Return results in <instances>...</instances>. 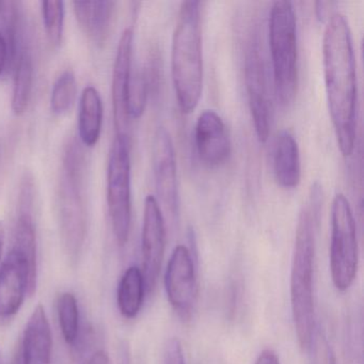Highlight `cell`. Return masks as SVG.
<instances>
[{
  "label": "cell",
  "instance_id": "1",
  "mask_svg": "<svg viewBox=\"0 0 364 364\" xmlns=\"http://www.w3.org/2000/svg\"><path fill=\"white\" fill-rule=\"evenodd\" d=\"M323 65L336 141L342 154L349 156L357 138V69L350 27L340 12L332 14L326 25Z\"/></svg>",
  "mask_w": 364,
  "mask_h": 364
},
{
  "label": "cell",
  "instance_id": "2",
  "mask_svg": "<svg viewBox=\"0 0 364 364\" xmlns=\"http://www.w3.org/2000/svg\"><path fill=\"white\" fill-rule=\"evenodd\" d=\"M323 205V189L319 183L311 186L308 199L298 215L291 268V304L294 327L300 347L310 349L314 336L315 238Z\"/></svg>",
  "mask_w": 364,
  "mask_h": 364
},
{
  "label": "cell",
  "instance_id": "3",
  "mask_svg": "<svg viewBox=\"0 0 364 364\" xmlns=\"http://www.w3.org/2000/svg\"><path fill=\"white\" fill-rule=\"evenodd\" d=\"M201 4L187 0L181 4L172 36L171 74L178 107L193 112L203 89V44Z\"/></svg>",
  "mask_w": 364,
  "mask_h": 364
},
{
  "label": "cell",
  "instance_id": "4",
  "mask_svg": "<svg viewBox=\"0 0 364 364\" xmlns=\"http://www.w3.org/2000/svg\"><path fill=\"white\" fill-rule=\"evenodd\" d=\"M87 173L88 161L84 146L72 138L63 152L57 193L61 240L72 261L80 257L88 229Z\"/></svg>",
  "mask_w": 364,
  "mask_h": 364
},
{
  "label": "cell",
  "instance_id": "5",
  "mask_svg": "<svg viewBox=\"0 0 364 364\" xmlns=\"http://www.w3.org/2000/svg\"><path fill=\"white\" fill-rule=\"evenodd\" d=\"M274 90L282 106L293 103L298 88L297 23L293 4L278 0L272 4L268 22Z\"/></svg>",
  "mask_w": 364,
  "mask_h": 364
},
{
  "label": "cell",
  "instance_id": "6",
  "mask_svg": "<svg viewBox=\"0 0 364 364\" xmlns=\"http://www.w3.org/2000/svg\"><path fill=\"white\" fill-rule=\"evenodd\" d=\"M107 205L114 237L124 246L132 225L131 138L117 134L107 167Z\"/></svg>",
  "mask_w": 364,
  "mask_h": 364
},
{
  "label": "cell",
  "instance_id": "7",
  "mask_svg": "<svg viewBox=\"0 0 364 364\" xmlns=\"http://www.w3.org/2000/svg\"><path fill=\"white\" fill-rule=\"evenodd\" d=\"M330 272L338 291H345L353 285L359 267L357 227L346 196H334L331 206V242Z\"/></svg>",
  "mask_w": 364,
  "mask_h": 364
},
{
  "label": "cell",
  "instance_id": "8",
  "mask_svg": "<svg viewBox=\"0 0 364 364\" xmlns=\"http://www.w3.org/2000/svg\"><path fill=\"white\" fill-rule=\"evenodd\" d=\"M259 43V33L253 31L245 53V84L257 139L266 142L269 136L270 103L263 50Z\"/></svg>",
  "mask_w": 364,
  "mask_h": 364
},
{
  "label": "cell",
  "instance_id": "9",
  "mask_svg": "<svg viewBox=\"0 0 364 364\" xmlns=\"http://www.w3.org/2000/svg\"><path fill=\"white\" fill-rule=\"evenodd\" d=\"M165 289L176 314L188 321L197 304L199 284L193 255L184 245L176 246L170 255L165 272Z\"/></svg>",
  "mask_w": 364,
  "mask_h": 364
},
{
  "label": "cell",
  "instance_id": "10",
  "mask_svg": "<svg viewBox=\"0 0 364 364\" xmlns=\"http://www.w3.org/2000/svg\"><path fill=\"white\" fill-rule=\"evenodd\" d=\"M37 277L27 257L11 248L0 268V319L14 316L26 296L35 294Z\"/></svg>",
  "mask_w": 364,
  "mask_h": 364
},
{
  "label": "cell",
  "instance_id": "11",
  "mask_svg": "<svg viewBox=\"0 0 364 364\" xmlns=\"http://www.w3.org/2000/svg\"><path fill=\"white\" fill-rule=\"evenodd\" d=\"M165 249V219L156 198L149 195L144 200L141 234V272L146 282V293H152L155 289L161 274Z\"/></svg>",
  "mask_w": 364,
  "mask_h": 364
},
{
  "label": "cell",
  "instance_id": "12",
  "mask_svg": "<svg viewBox=\"0 0 364 364\" xmlns=\"http://www.w3.org/2000/svg\"><path fill=\"white\" fill-rule=\"evenodd\" d=\"M153 169L157 196L170 214L178 210V172L176 150L169 131L161 127L153 142Z\"/></svg>",
  "mask_w": 364,
  "mask_h": 364
},
{
  "label": "cell",
  "instance_id": "13",
  "mask_svg": "<svg viewBox=\"0 0 364 364\" xmlns=\"http://www.w3.org/2000/svg\"><path fill=\"white\" fill-rule=\"evenodd\" d=\"M195 142L200 161L214 168L223 165L231 155L229 132L221 117L215 110H204L198 117Z\"/></svg>",
  "mask_w": 364,
  "mask_h": 364
},
{
  "label": "cell",
  "instance_id": "14",
  "mask_svg": "<svg viewBox=\"0 0 364 364\" xmlns=\"http://www.w3.org/2000/svg\"><path fill=\"white\" fill-rule=\"evenodd\" d=\"M134 33L127 28L121 35L114 59L112 73V97L114 107V127L117 134H127L129 124L127 112V93L133 72Z\"/></svg>",
  "mask_w": 364,
  "mask_h": 364
},
{
  "label": "cell",
  "instance_id": "15",
  "mask_svg": "<svg viewBox=\"0 0 364 364\" xmlns=\"http://www.w3.org/2000/svg\"><path fill=\"white\" fill-rule=\"evenodd\" d=\"M53 334L43 306L31 313L14 364H52Z\"/></svg>",
  "mask_w": 364,
  "mask_h": 364
},
{
  "label": "cell",
  "instance_id": "16",
  "mask_svg": "<svg viewBox=\"0 0 364 364\" xmlns=\"http://www.w3.org/2000/svg\"><path fill=\"white\" fill-rule=\"evenodd\" d=\"M114 1H74L76 20L89 39L97 46L105 44L114 16Z\"/></svg>",
  "mask_w": 364,
  "mask_h": 364
},
{
  "label": "cell",
  "instance_id": "17",
  "mask_svg": "<svg viewBox=\"0 0 364 364\" xmlns=\"http://www.w3.org/2000/svg\"><path fill=\"white\" fill-rule=\"evenodd\" d=\"M274 171L283 188H295L301 178V164L297 141L291 132L283 129L274 142Z\"/></svg>",
  "mask_w": 364,
  "mask_h": 364
},
{
  "label": "cell",
  "instance_id": "18",
  "mask_svg": "<svg viewBox=\"0 0 364 364\" xmlns=\"http://www.w3.org/2000/svg\"><path fill=\"white\" fill-rule=\"evenodd\" d=\"M103 103L95 87H87L80 97L78 133L80 144L86 148L97 146L103 127Z\"/></svg>",
  "mask_w": 364,
  "mask_h": 364
},
{
  "label": "cell",
  "instance_id": "19",
  "mask_svg": "<svg viewBox=\"0 0 364 364\" xmlns=\"http://www.w3.org/2000/svg\"><path fill=\"white\" fill-rule=\"evenodd\" d=\"M146 293V282L141 269L137 266L127 268L119 282L117 293L119 311L125 318H135L139 314Z\"/></svg>",
  "mask_w": 364,
  "mask_h": 364
},
{
  "label": "cell",
  "instance_id": "20",
  "mask_svg": "<svg viewBox=\"0 0 364 364\" xmlns=\"http://www.w3.org/2000/svg\"><path fill=\"white\" fill-rule=\"evenodd\" d=\"M33 86V59L28 46H22L18 50L14 63V92L12 110L16 116L26 112L31 99Z\"/></svg>",
  "mask_w": 364,
  "mask_h": 364
},
{
  "label": "cell",
  "instance_id": "21",
  "mask_svg": "<svg viewBox=\"0 0 364 364\" xmlns=\"http://www.w3.org/2000/svg\"><path fill=\"white\" fill-rule=\"evenodd\" d=\"M57 312L63 338L69 345L76 344L80 334V309L74 294L65 291L59 295Z\"/></svg>",
  "mask_w": 364,
  "mask_h": 364
},
{
  "label": "cell",
  "instance_id": "22",
  "mask_svg": "<svg viewBox=\"0 0 364 364\" xmlns=\"http://www.w3.org/2000/svg\"><path fill=\"white\" fill-rule=\"evenodd\" d=\"M77 95V82L75 74L71 69L65 70L60 74L50 95V110L55 116L68 114L75 103Z\"/></svg>",
  "mask_w": 364,
  "mask_h": 364
},
{
  "label": "cell",
  "instance_id": "23",
  "mask_svg": "<svg viewBox=\"0 0 364 364\" xmlns=\"http://www.w3.org/2000/svg\"><path fill=\"white\" fill-rule=\"evenodd\" d=\"M151 87L146 70L132 72L127 93V112L131 119H139L144 114Z\"/></svg>",
  "mask_w": 364,
  "mask_h": 364
},
{
  "label": "cell",
  "instance_id": "24",
  "mask_svg": "<svg viewBox=\"0 0 364 364\" xmlns=\"http://www.w3.org/2000/svg\"><path fill=\"white\" fill-rule=\"evenodd\" d=\"M42 18L48 42L53 48H59L65 28V3L63 1H42Z\"/></svg>",
  "mask_w": 364,
  "mask_h": 364
},
{
  "label": "cell",
  "instance_id": "25",
  "mask_svg": "<svg viewBox=\"0 0 364 364\" xmlns=\"http://www.w3.org/2000/svg\"><path fill=\"white\" fill-rule=\"evenodd\" d=\"M309 350L312 351L311 364H336L333 350L326 338L325 334L319 329H315L314 336Z\"/></svg>",
  "mask_w": 364,
  "mask_h": 364
},
{
  "label": "cell",
  "instance_id": "26",
  "mask_svg": "<svg viewBox=\"0 0 364 364\" xmlns=\"http://www.w3.org/2000/svg\"><path fill=\"white\" fill-rule=\"evenodd\" d=\"M20 4L14 1H0V33L4 37L12 35L20 21Z\"/></svg>",
  "mask_w": 364,
  "mask_h": 364
},
{
  "label": "cell",
  "instance_id": "27",
  "mask_svg": "<svg viewBox=\"0 0 364 364\" xmlns=\"http://www.w3.org/2000/svg\"><path fill=\"white\" fill-rule=\"evenodd\" d=\"M165 364H185L182 344L178 338H172L168 344Z\"/></svg>",
  "mask_w": 364,
  "mask_h": 364
},
{
  "label": "cell",
  "instance_id": "28",
  "mask_svg": "<svg viewBox=\"0 0 364 364\" xmlns=\"http://www.w3.org/2000/svg\"><path fill=\"white\" fill-rule=\"evenodd\" d=\"M9 65V50H8L7 41L3 33H0V76L4 70Z\"/></svg>",
  "mask_w": 364,
  "mask_h": 364
},
{
  "label": "cell",
  "instance_id": "29",
  "mask_svg": "<svg viewBox=\"0 0 364 364\" xmlns=\"http://www.w3.org/2000/svg\"><path fill=\"white\" fill-rule=\"evenodd\" d=\"M255 364H281L278 355L272 349H265L259 353Z\"/></svg>",
  "mask_w": 364,
  "mask_h": 364
},
{
  "label": "cell",
  "instance_id": "30",
  "mask_svg": "<svg viewBox=\"0 0 364 364\" xmlns=\"http://www.w3.org/2000/svg\"><path fill=\"white\" fill-rule=\"evenodd\" d=\"M87 364H112V362L105 350H97L91 355Z\"/></svg>",
  "mask_w": 364,
  "mask_h": 364
},
{
  "label": "cell",
  "instance_id": "31",
  "mask_svg": "<svg viewBox=\"0 0 364 364\" xmlns=\"http://www.w3.org/2000/svg\"><path fill=\"white\" fill-rule=\"evenodd\" d=\"M0 262H1V259H0Z\"/></svg>",
  "mask_w": 364,
  "mask_h": 364
}]
</instances>
